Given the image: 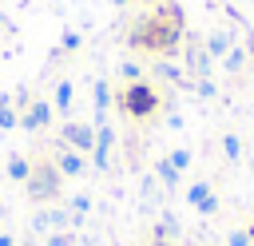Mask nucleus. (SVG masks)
I'll return each instance as SVG.
<instances>
[{
    "instance_id": "obj_1",
    "label": "nucleus",
    "mask_w": 254,
    "mask_h": 246,
    "mask_svg": "<svg viewBox=\"0 0 254 246\" xmlns=\"http://www.w3.org/2000/svg\"><path fill=\"white\" fill-rule=\"evenodd\" d=\"M0 0V246H254V28L222 0Z\"/></svg>"
}]
</instances>
